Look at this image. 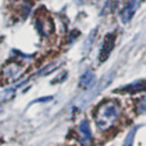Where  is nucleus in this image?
<instances>
[{
  "instance_id": "obj_11",
  "label": "nucleus",
  "mask_w": 146,
  "mask_h": 146,
  "mask_svg": "<svg viewBox=\"0 0 146 146\" xmlns=\"http://www.w3.org/2000/svg\"><path fill=\"white\" fill-rule=\"evenodd\" d=\"M137 110L139 113H146V98L140 99V102L137 105Z\"/></svg>"
},
{
  "instance_id": "obj_6",
  "label": "nucleus",
  "mask_w": 146,
  "mask_h": 146,
  "mask_svg": "<svg viewBox=\"0 0 146 146\" xmlns=\"http://www.w3.org/2000/svg\"><path fill=\"white\" fill-rule=\"evenodd\" d=\"M95 81H96V75H95V73H94L92 71L88 70V71H86V72L81 75V78H80V80H79V86H80L81 88H83V89H89V88H91V87L95 84Z\"/></svg>"
},
{
  "instance_id": "obj_7",
  "label": "nucleus",
  "mask_w": 146,
  "mask_h": 146,
  "mask_svg": "<svg viewBox=\"0 0 146 146\" xmlns=\"http://www.w3.org/2000/svg\"><path fill=\"white\" fill-rule=\"evenodd\" d=\"M36 26L43 35H49L54 31V24L50 18H38Z\"/></svg>"
},
{
  "instance_id": "obj_1",
  "label": "nucleus",
  "mask_w": 146,
  "mask_h": 146,
  "mask_svg": "<svg viewBox=\"0 0 146 146\" xmlns=\"http://www.w3.org/2000/svg\"><path fill=\"white\" fill-rule=\"evenodd\" d=\"M120 114V106L114 100L103 103L96 114V125L99 130H106L112 127Z\"/></svg>"
},
{
  "instance_id": "obj_10",
  "label": "nucleus",
  "mask_w": 146,
  "mask_h": 146,
  "mask_svg": "<svg viewBox=\"0 0 146 146\" xmlns=\"http://www.w3.org/2000/svg\"><path fill=\"white\" fill-rule=\"evenodd\" d=\"M59 65H56V64H50V65H48L47 66V68L44 67L41 72H40V75H47L48 73H50V72H52L54 70H56L57 67H58Z\"/></svg>"
},
{
  "instance_id": "obj_3",
  "label": "nucleus",
  "mask_w": 146,
  "mask_h": 146,
  "mask_svg": "<svg viewBox=\"0 0 146 146\" xmlns=\"http://www.w3.org/2000/svg\"><path fill=\"white\" fill-rule=\"evenodd\" d=\"M145 89H146V82L143 80H139V81H135L129 84H125L123 87H120V88L115 89L114 92L119 91L121 94H135V92H138V91H141Z\"/></svg>"
},
{
  "instance_id": "obj_2",
  "label": "nucleus",
  "mask_w": 146,
  "mask_h": 146,
  "mask_svg": "<svg viewBox=\"0 0 146 146\" xmlns=\"http://www.w3.org/2000/svg\"><path fill=\"white\" fill-rule=\"evenodd\" d=\"M114 43H115V34L114 33L106 34V36L104 39V42H103V47H102L100 52H99L100 62H105L107 59V57L110 56L111 51L114 48Z\"/></svg>"
},
{
  "instance_id": "obj_4",
  "label": "nucleus",
  "mask_w": 146,
  "mask_h": 146,
  "mask_svg": "<svg viewBox=\"0 0 146 146\" xmlns=\"http://www.w3.org/2000/svg\"><path fill=\"white\" fill-rule=\"evenodd\" d=\"M138 0H130L129 3L122 9L121 14H120V17H121V21L123 23H128L130 22V19L133 17L135 13H136V9L138 7Z\"/></svg>"
},
{
  "instance_id": "obj_13",
  "label": "nucleus",
  "mask_w": 146,
  "mask_h": 146,
  "mask_svg": "<svg viewBox=\"0 0 146 146\" xmlns=\"http://www.w3.org/2000/svg\"><path fill=\"white\" fill-rule=\"evenodd\" d=\"M91 1H92V0H91Z\"/></svg>"
},
{
  "instance_id": "obj_12",
  "label": "nucleus",
  "mask_w": 146,
  "mask_h": 146,
  "mask_svg": "<svg viewBox=\"0 0 146 146\" xmlns=\"http://www.w3.org/2000/svg\"><path fill=\"white\" fill-rule=\"evenodd\" d=\"M52 97H43V98H40V99H36L34 102H47V100H51Z\"/></svg>"
},
{
  "instance_id": "obj_8",
  "label": "nucleus",
  "mask_w": 146,
  "mask_h": 146,
  "mask_svg": "<svg viewBox=\"0 0 146 146\" xmlns=\"http://www.w3.org/2000/svg\"><path fill=\"white\" fill-rule=\"evenodd\" d=\"M22 71V66L19 64H16V63H13V64H9L7 65L5 68H3V75L7 78V79H15L19 72Z\"/></svg>"
},
{
  "instance_id": "obj_5",
  "label": "nucleus",
  "mask_w": 146,
  "mask_h": 146,
  "mask_svg": "<svg viewBox=\"0 0 146 146\" xmlns=\"http://www.w3.org/2000/svg\"><path fill=\"white\" fill-rule=\"evenodd\" d=\"M79 133H80V139L83 144H89L91 141L92 135H91V130H90V125H89V121L88 120H82L78 127Z\"/></svg>"
},
{
  "instance_id": "obj_9",
  "label": "nucleus",
  "mask_w": 146,
  "mask_h": 146,
  "mask_svg": "<svg viewBox=\"0 0 146 146\" xmlns=\"http://www.w3.org/2000/svg\"><path fill=\"white\" fill-rule=\"evenodd\" d=\"M136 131H137V127L131 129V131L127 135L125 139H124V143H123V146H132L133 144V138H135V135H136Z\"/></svg>"
}]
</instances>
